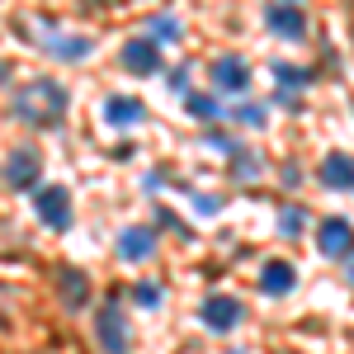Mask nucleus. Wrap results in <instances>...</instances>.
Wrapping results in <instances>:
<instances>
[{"label": "nucleus", "instance_id": "f257e3e1", "mask_svg": "<svg viewBox=\"0 0 354 354\" xmlns=\"http://www.w3.org/2000/svg\"><path fill=\"white\" fill-rule=\"evenodd\" d=\"M66 104H71L66 85L38 76V81H28L24 90H19V100H15V118L28 123V128H53V123L66 118Z\"/></svg>", "mask_w": 354, "mask_h": 354}, {"label": "nucleus", "instance_id": "f03ea898", "mask_svg": "<svg viewBox=\"0 0 354 354\" xmlns=\"http://www.w3.org/2000/svg\"><path fill=\"white\" fill-rule=\"evenodd\" d=\"M95 340H100L104 354H128V317H123L118 293H109L104 307H100V317H95Z\"/></svg>", "mask_w": 354, "mask_h": 354}, {"label": "nucleus", "instance_id": "7ed1b4c3", "mask_svg": "<svg viewBox=\"0 0 354 354\" xmlns=\"http://www.w3.org/2000/svg\"><path fill=\"white\" fill-rule=\"evenodd\" d=\"M33 213H38V222L48 232H66L71 227V189H62V185L33 189Z\"/></svg>", "mask_w": 354, "mask_h": 354}, {"label": "nucleus", "instance_id": "20e7f679", "mask_svg": "<svg viewBox=\"0 0 354 354\" xmlns=\"http://www.w3.org/2000/svg\"><path fill=\"white\" fill-rule=\"evenodd\" d=\"M241 317H245V307L232 293H208L203 307H198V322L213 330V335H232V330L241 326Z\"/></svg>", "mask_w": 354, "mask_h": 354}, {"label": "nucleus", "instance_id": "39448f33", "mask_svg": "<svg viewBox=\"0 0 354 354\" xmlns=\"http://www.w3.org/2000/svg\"><path fill=\"white\" fill-rule=\"evenodd\" d=\"M317 250L326 260H350L354 255V222H345V218L317 222Z\"/></svg>", "mask_w": 354, "mask_h": 354}, {"label": "nucleus", "instance_id": "423d86ee", "mask_svg": "<svg viewBox=\"0 0 354 354\" xmlns=\"http://www.w3.org/2000/svg\"><path fill=\"white\" fill-rule=\"evenodd\" d=\"M208 76H213V90H222V95H245L250 90V66L241 57H218L208 66Z\"/></svg>", "mask_w": 354, "mask_h": 354}, {"label": "nucleus", "instance_id": "0eeeda50", "mask_svg": "<svg viewBox=\"0 0 354 354\" xmlns=\"http://www.w3.org/2000/svg\"><path fill=\"white\" fill-rule=\"evenodd\" d=\"M265 24L279 33V38H288V43H302L307 38V15H302L298 5H288V0H279L265 10Z\"/></svg>", "mask_w": 354, "mask_h": 354}, {"label": "nucleus", "instance_id": "6e6552de", "mask_svg": "<svg viewBox=\"0 0 354 354\" xmlns=\"http://www.w3.org/2000/svg\"><path fill=\"white\" fill-rule=\"evenodd\" d=\"M156 255V227H123L118 232V260L137 265V260H151Z\"/></svg>", "mask_w": 354, "mask_h": 354}, {"label": "nucleus", "instance_id": "1a4fd4ad", "mask_svg": "<svg viewBox=\"0 0 354 354\" xmlns=\"http://www.w3.org/2000/svg\"><path fill=\"white\" fill-rule=\"evenodd\" d=\"M298 288V270L288 265V260H265L260 265V293L265 298H283V293H293Z\"/></svg>", "mask_w": 354, "mask_h": 354}, {"label": "nucleus", "instance_id": "9d476101", "mask_svg": "<svg viewBox=\"0 0 354 354\" xmlns=\"http://www.w3.org/2000/svg\"><path fill=\"white\" fill-rule=\"evenodd\" d=\"M317 180H322L326 189H354V156L350 151H330V156H322Z\"/></svg>", "mask_w": 354, "mask_h": 354}, {"label": "nucleus", "instance_id": "9b49d317", "mask_svg": "<svg viewBox=\"0 0 354 354\" xmlns=\"http://www.w3.org/2000/svg\"><path fill=\"white\" fill-rule=\"evenodd\" d=\"M123 71H133V76H156V71H161L156 43H151V38H133V43L123 48Z\"/></svg>", "mask_w": 354, "mask_h": 354}, {"label": "nucleus", "instance_id": "f8f14e48", "mask_svg": "<svg viewBox=\"0 0 354 354\" xmlns=\"http://www.w3.org/2000/svg\"><path fill=\"white\" fill-rule=\"evenodd\" d=\"M5 180H10V189H38V151H15L10 165H5Z\"/></svg>", "mask_w": 354, "mask_h": 354}, {"label": "nucleus", "instance_id": "ddd939ff", "mask_svg": "<svg viewBox=\"0 0 354 354\" xmlns=\"http://www.w3.org/2000/svg\"><path fill=\"white\" fill-rule=\"evenodd\" d=\"M142 118H147L142 100H128V95H113V100H104V123H109V128H137Z\"/></svg>", "mask_w": 354, "mask_h": 354}, {"label": "nucleus", "instance_id": "4468645a", "mask_svg": "<svg viewBox=\"0 0 354 354\" xmlns=\"http://www.w3.org/2000/svg\"><path fill=\"white\" fill-rule=\"evenodd\" d=\"M57 288H62V302L71 312H81L85 302H90V279H85V270H62L57 274Z\"/></svg>", "mask_w": 354, "mask_h": 354}, {"label": "nucleus", "instance_id": "2eb2a0df", "mask_svg": "<svg viewBox=\"0 0 354 354\" xmlns=\"http://www.w3.org/2000/svg\"><path fill=\"white\" fill-rule=\"evenodd\" d=\"M185 109H189L194 118H222V100H213V95H194V90H185Z\"/></svg>", "mask_w": 354, "mask_h": 354}, {"label": "nucleus", "instance_id": "dca6fc26", "mask_svg": "<svg viewBox=\"0 0 354 354\" xmlns=\"http://www.w3.org/2000/svg\"><path fill=\"white\" fill-rule=\"evenodd\" d=\"M180 38H185V28H180L175 15H156L151 19V43H180Z\"/></svg>", "mask_w": 354, "mask_h": 354}, {"label": "nucleus", "instance_id": "f3484780", "mask_svg": "<svg viewBox=\"0 0 354 354\" xmlns=\"http://www.w3.org/2000/svg\"><path fill=\"white\" fill-rule=\"evenodd\" d=\"M53 53L62 62H81V57H90V38H53Z\"/></svg>", "mask_w": 354, "mask_h": 354}, {"label": "nucleus", "instance_id": "a211bd4d", "mask_svg": "<svg viewBox=\"0 0 354 354\" xmlns=\"http://www.w3.org/2000/svg\"><path fill=\"white\" fill-rule=\"evenodd\" d=\"M279 232H283L288 241H298L302 232H307V218H302V208H283V213H279Z\"/></svg>", "mask_w": 354, "mask_h": 354}, {"label": "nucleus", "instance_id": "6ab92c4d", "mask_svg": "<svg viewBox=\"0 0 354 354\" xmlns=\"http://www.w3.org/2000/svg\"><path fill=\"white\" fill-rule=\"evenodd\" d=\"M232 170H236V180H255L260 156H255V151H245V147H236V151H232Z\"/></svg>", "mask_w": 354, "mask_h": 354}, {"label": "nucleus", "instance_id": "aec40b11", "mask_svg": "<svg viewBox=\"0 0 354 354\" xmlns=\"http://www.w3.org/2000/svg\"><path fill=\"white\" fill-rule=\"evenodd\" d=\"M274 81H279V85H288V90H302V85L312 81V76H307L302 66H283V62H279V66H274Z\"/></svg>", "mask_w": 354, "mask_h": 354}, {"label": "nucleus", "instance_id": "412c9836", "mask_svg": "<svg viewBox=\"0 0 354 354\" xmlns=\"http://www.w3.org/2000/svg\"><path fill=\"white\" fill-rule=\"evenodd\" d=\"M133 302H137V307H147V312H151V307H161V283H151V279H147V283H137Z\"/></svg>", "mask_w": 354, "mask_h": 354}, {"label": "nucleus", "instance_id": "4be33fe9", "mask_svg": "<svg viewBox=\"0 0 354 354\" xmlns=\"http://www.w3.org/2000/svg\"><path fill=\"white\" fill-rule=\"evenodd\" d=\"M236 123H245V128H265L270 113L260 109V104H236Z\"/></svg>", "mask_w": 354, "mask_h": 354}, {"label": "nucleus", "instance_id": "5701e85b", "mask_svg": "<svg viewBox=\"0 0 354 354\" xmlns=\"http://www.w3.org/2000/svg\"><path fill=\"white\" fill-rule=\"evenodd\" d=\"M165 85L185 95V90H189V71H185V66H180V71H170V76H165Z\"/></svg>", "mask_w": 354, "mask_h": 354}, {"label": "nucleus", "instance_id": "b1692460", "mask_svg": "<svg viewBox=\"0 0 354 354\" xmlns=\"http://www.w3.org/2000/svg\"><path fill=\"white\" fill-rule=\"evenodd\" d=\"M194 203H198V208H203V213H218V208H222V198H208V194H198V198H194Z\"/></svg>", "mask_w": 354, "mask_h": 354}, {"label": "nucleus", "instance_id": "393cba45", "mask_svg": "<svg viewBox=\"0 0 354 354\" xmlns=\"http://www.w3.org/2000/svg\"><path fill=\"white\" fill-rule=\"evenodd\" d=\"M350 283H354V255H350Z\"/></svg>", "mask_w": 354, "mask_h": 354}, {"label": "nucleus", "instance_id": "a878e982", "mask_svg": "<svg viewBox=\"0 0 354 354\" xmlns=\"http://www.w3.org/2000/svg\"><path fill=\"white\" fill-rule=\"evenodd\" d=\"M5 76H10V71H5V62H0V81H5Z\"/></svg>", "mask_w": 354, "mask_h": 354}, {"label": "nucleus", "instance_id": "bb28decb", "mask_svg": "<svg viewBox=\"0 0 354 354\" xmlns=\"http://www.w3.org/2000/svg\"><path fill=\"white\" fill-rule=\"evenodd\" d=\"M232 354H241V350H232Z\"/></svg>", "mask_w": 354, "mask_h": 354}]
</instances>
